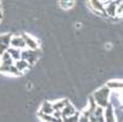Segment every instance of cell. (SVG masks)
I'll return each mask as SVG.
<instances>
[{
  "label": "cell",
  "mask_w": 123,
  "mask_h": 122,
  "mask_svg": "<svg viewBox=\"0 0 123 122\" xmlns=\"http://www.w3.org/2000/svg\"><path fill=\"white\" fill-rule=\"evenodd\" d=\"M78 122H89V118H88L86 116H84V115H80Z\"/></svg>",
  "instance_id": "ffe728a7"
},
{
  "label": "cell",
  "mask_w": 123,
  "mask_h": 122,
  "mask_svg": "<svg viewBox=\"0 0 123 122\" xmlns=\"http://www.w3.org/2000/svg\"><path fill=\"white\" fill-rule=\"evenodd\" d=\"M79 116H80V114H79V112H76V114H73V115H71V116L62 117V122H78Z\"/></svg>",
  "instance_id": "e0dca14e"
},
{
  "label": "cell",
  "mask_w": 123,
  "mask_h": 122,
  "mask_svg": "<svg viewBox=\"0 0 123 122\" xmlns=\"http://www.w3.org/2000/svg\"><path fill=\"white\" fill-rule=\"evenodd\" d=\"M90 1V5H92V7L95 10V11H101V12H104V4L100 1V0H89Z\"/></svg>",
  "instance_id": "5bb4252c"
},
{
  "label": "cell",
  "mask_w": 123,
  "mask_h": 122,
  "mask_svg": "<svg viewBox=\"0 0 123 122\" xmlns=\"http://www.w3.org/2000/svg\"><path fill=\"white\" fill-rule=\"evenodd\" d=\"M3 17V15H1V6H0V19Z\"/></svg>",
  "instance_id": "44dd1931"
},
{
  "label": "cell",
  "mask_w": 123,
  "mask_h": 122,
  "mask_svg": "<svg viewBox=\"0 0 123 122\" xmlns=\"http://www.w3.org/2000/svg\"><path fill=\"white\" fill-rule=\"evenodd\" d=\"M116 10H117V3L116 1H111L109 5L104 6V12L106 13V15H109V16H111V17H113V16L117 15L116 13Z\"/></svg>",
  "instance_id": "ba28073f"
},
{
  "label": "cell",
  "mask_w": 123,
  "mask_h": 122,
  "mask_svg": "<svg viewBox=\"0 0 123 122\" xmlns=\"http://www.w3.org/2000/svg\"><path fill=\"white\" fill-rule=\"evenodd\" d=\"M110 92L111 89L109 88L107 85H105L102 87V88H100L99 90H96L93 95L95 103H96V105L101 106V108H106L109 105V95H110Z\"/></svg>",
  "instance_id": "6da1fadb"
},
{
  "label": "cell",
  "mask_w": 123,
  "mask_h": 122,
  "mask_svg": "<svg viewBox=\"0 0 123 122\" xmlns=\"http://www.w3.org/2000/svg\"><path fill=\"white\" fill-rule=\"evenodd\" d=\"M6 51L10 54V56H11V59H12L13 61H17L18 59H21V50H20V49L9 46V49H7Z\"/></svg>",
  "instance_id": "8fae6325"
},
{
  "label": "cell",
  "mask_w": 123,
  "mask_h": 122,
  "mask_svg": "<svg viewBox=\"0 0 123 122\" xmlns=\"http://www.w3.org/2000/svg\"><path fill=\"white\" fill-rule=\"evenodd\" d=\"M15 61L11 59V56H10V54L7 53V51H5V53L1 55V65H5V66H7V65H12Z\"/></svg>",
  "instance_id": "9a60e30c"
},
{
  "label": "cell",
  "mask_w": 123,
  "mask_h": 122,
  "mask_svg": "<svg viewBox=\"0 0 123 122\" xmlns=\"http://www.w3.org/2000/svg\"><path fill=\"white\" fill-rule=\"evenodd\" d=\"M0 20H1V19H0Z\"/></svg>",
  "instance_id": "7402d4cb"
},
{
  "label": "cell",
  "mask_w": 123,
  "mask_h": 122,
  "mask_svg": "<svg viewBox=\"0 0 123 122\" xmlns=\"http://www.w3.org/2000/svg\"><path fill=\"white\" fill-rule=\"evenodd\" d=\"M13 65L16 66V68L20 72H23L25 70L29 68V66H31V65H29L26 60H23V59H18L17 61H15V62H13Z\"/></svg>",
  "instance_id": "30bf717a"
},
{
  "label": "cell",
  "mask_w": 123,
  "mask_h": 122,
  "mask_svg": "<svg viewBox=\"0 0 123 122\" xmlns=\"http://www.w3.org/2000/svg\"><path fill=\"white\" fill-rule=\"evenodd\" d=\"M107 87L110 89H112V88H115V89H123V82H113V81H111V82L107 83Z\"/></svg>",
  "instance_id": "ac0fdd59"
},
{
  "label": "cell",
  "mask_w": 123,
  "mask_h": 122,
  "mask_svg": "<svg viewBox=\"0 0 123 122\" xmlns=\"http://www.w3.org/2000/svg\"><path fill=\"white\" fill-rule=\"evenodd\" d=\"M76 112H77V111H76L74 106L72 105L71 103H68L67 105H65V106L62 108V110H61L62 117H66V116H71V115H73V114H76Z\"/></svg>",
  "instance_id": "9c48e42d"
},
{
  "label": "cell",
  "mask_w": 123,
  "mask_h": 122,
  "mask_svg": "<svg viewBox=\"0 0 123 122\" xmlns=\"http://www.w3.org/2000/svg\"><path fill=\"white\" fill-rule=\"evenodd\" d=\"M59 4L63 10H69L74 6V0H59Z\"/></svg>",
  "instance_id": "4fadbf2b"
},
{
  "label": "cell",
  "mask_w": 123,
  "mask_h": 122,
  "mask_svg": "<svg viewBox=\"0 0 123 122\" xmlns=\"http://www.w3.org/2000/svg\"><path fill=\"white\" fill-rule=\"evenodd\" d=\"M54 117H56V118H62V114H61V110H54L52 111V114H51Z\"/></svg>",
  "instance_id": "d6986e66"
},
{
  "label": "cell",
  "mask_w": 123,
  "mask_h": 122,
  "mask_svg": "<svg viewBox=\"0 0 123 122\" xmlns=\"http://www.w3.org/2000/svg\"><path fill=\"white\" fill-rule=\"evenodd\" d=\"M11 37H12L11 34H3V36H0V56L9 49Z\"/></svg>",
  "instance_id": "277c9868"
},
{
  "label": "cell",
  "mask_w": 123,
  "mask_h": 122,
  "mask_svg": "<svg viewBox=\"0 0 123 122\" xmlns=\"http://www.w3.org/2000/svg\"><path fill=\"white\" fill-rule=\"evenodd\" d=\"M69 101L67 99H62L60 101H56V103H52V108H54V110H62V108L65 105H67Z\"/></svg>",
  "instance_id": "2e32d148"
},
{
  "label": "cell",
  "mask_w": 123,
  "mask_h": 122,
  "mask_svg": "<svg viewBox=\"0 0 123 122\" xmlns=\"http://www.w3.org/2000/svg\"><path fill=\"white\" fill-rule=\"evenodd\" d=\"M39 58L38 49H22L21 50V59L26 60L29 65H34Z\"/></svg>",
  "instance_id": "7a4b0ae2"
},
{
  "label": "cell",
  "mask_w": 123,
  "mask_h": 122,
  "mask_svg": "<svg viewBox=\"0 0 123 122\" xmlns=\"http://www.w3.org/2000/svg\"><path fill=\"white\" fill-rule=\"evenodd\" d=\"M0 72L4 75H13V76H21V72L16 68V66L12 65H0Z\"/></svg>",
  "instance_id": "5b68a950"
},
{
  "label": "cell",
  "mask_w": 123,
  "mask_h": 122,
  "mask_svg": "<svg viewBox=\"0 0 123 122\" xmlns=\"http://www.w3.org/2000/svg\"><path fill=\"white\" fill-rule=\"evenodd\" d=\"M22 38H23V40H25V43H26V46H28V49H38V43L34 40L31 36H28V34H22Z\"/></svg>",
  "instance_id": "52a82bcc"
},
{
  "label": "cell",
  "mask_w": 123,
  "mask_h": 122,
  "mask_svg": "<svg viewBox=\"0 0 123 122\" xmlns=\"http://www.w3.org/2000/svg\"><path fill=\"white\" fill-rule=\"evenodd\" d=\"M52 111H54V108H52V103L44 101V103H43V105H42V108H40V111H39V112L51 115V114H52Z\"/></svg>",
  "instance_id": "7c38bea8"
},
{
  "label": "cell",
  "mask_w": 123,
  "mask_h": 122,
  "mask_svg": "<svg viewBox=\"0 0 123 122\" xmlns=\"http://www.w3.org/2000/svg\"><path fill=\"white\" fill-rule=\"evenodd\" d=\"M104 118H105V122H116V114H115L113 106L110 103L104 109Z\"/></svg>",
  "instance_id": "3957f363"
},
{
  "label": "cell",
  "mask_w": 123,
  "mask_h": 122,
  "mask_svg": "<svg viewBox=\"0 0 123 122\" xmlns=\"http://www.w3.org/2000/svg\"><path fill=\"white\" fill-rule=\"evenodd\" d=\"M10 46L16 48V49H20V50L27 48V46H26V43H25V40H23V38H22V36H21V37H17V36L11 37V39H10Z\"/></svg>",
  "instance_id": "8992f818"
}]
</instances>
